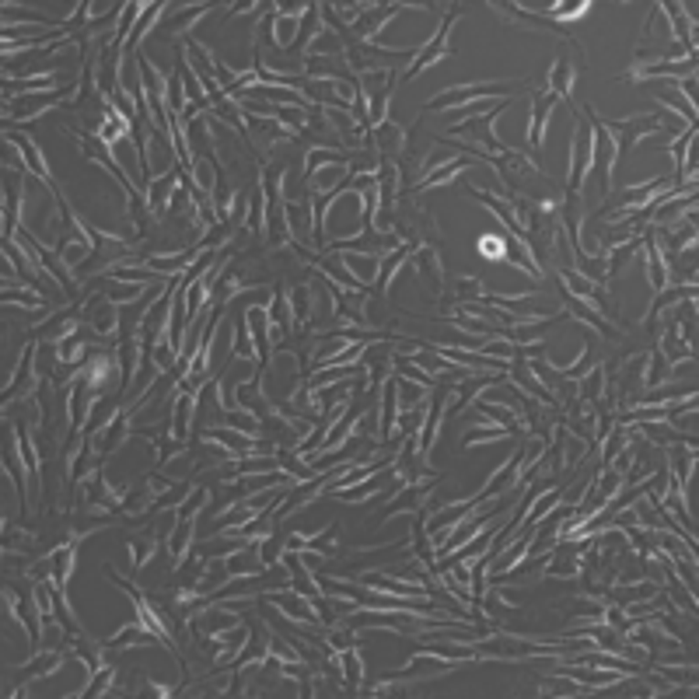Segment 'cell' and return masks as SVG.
<instances>
[{"label":"cell","mask_w":699,"mask_h":699,"mask_svg":"<svg viewBox=\"0 0 699 699\" xmlns=\"http://www.w3.org/2000/svg\"><path fill=\"white\" fill-rule=\"evenodd\" d=\"M553 109H556V99L539 88L535 95H532V112H528V147H532V158L542 151V143H545V130H549V120H553Z\"/></svg>","instance_id":"52a82bcc"},{"label":"cell","mask_w":699,"mask_h":699,"mask_svg":"<svg viewBox=\"0 0 699 699\" xmlns=\"http://www.w3.org/2000/svg\"><path fill=\"white\" fill-rule=\"evenodd\" d=\"M574 84H577V67H574V60H570L567 53H559L556 60H553V67H549V74H545V84H542V88L574 112V99H570V95H574Z\"/></svg>","instance_id":"8992f818"},{"label":"cell","mask_w":699,"mask_h":699,"mask_svg":"<svg viewBox=\"0 0 699 699\" xmlns=\"http://www.w3.org/2000/svg\"><path fill=\"white\" fill-rule=\"evenodd\" d=\"M270 21H266V36H270V46L277 49H291L294 42L301 39V28H304V18L312 11V4H298V7H280V4H270Z\"/></svg>","instance_id":"277c9868"},{"label":"cell","mask_w":699,"mask_h":699,"mask_svg":"<svg viewBox=\"0 0 699 699\" xmlns=\"http://www.w3.org/2000/svg\"><path fill=\"white\" fill-rule=\"evenodd\" d=\"M375 133V151L385 154L388 161H399V154H406V130L396 126V122H385L378 130H371Z\"/></svg>","instance_id":"30bf717a"},{"label":"cell","mask_w":699,"mask_h":699,"mask_svg":"<svg viewBox=\"0 0 699 699\" xmlns=\"http://www.w3.org/2000/svg\"><path fill=\"white\" fill-rule=\"evenodd\" d=\"M601 126L609 130V137L616 140L620 154L633 151L640 140L661 137L664 133V120L658 112H640V116H622V120H601Z\"/></svg>","instance_id":"3957f363"},{"label":"cell","mask_w":699,"mask_h":699,"mask_svg":"<svg viewBox=\"0 0 699 699\" xmlns=\"http://www.w3.org/2000/svg\"><path fill=\"white\" fill-rule=\"evenodd\" d=\"M511 84H518V80H469V84H455V88H444L440 95L427 101V112H448L455 101L469 99V95H486V91H507Z\"/></svg>","instance_id":"5b68a950"},{"label":"cell","mask_w":699,"mask_h":699,"mask_svg":"<svg viewBox=\"0 0 699 699\" xmlns=\"http://www.w3.org/2000/svg\"><path fill=\"white\" fill-rule=\"evenodd\" d=\"M116 679H120V668L105 661L99 672H95V675H91L88 682H84V689H78L74 696H109V693H112V682H116Z\"/></svg>","instance_id":"4fadbf2b"},{"label":"cell","mask_w":699,"mask_h":699,"mask_svg":"<svg viewBox=\"0 0 699 699\" xmlns=\"http://www.w3.org/2000/svg\"><path fill=\"white\" fill-rule=\"evenodd\" d=\"M158 549H161V539L154 535V532H147V535H137V539H130L126 542V553H130V570L133 574H140L151 559L158 556Z\"/></svg>","instance_id":"8fae6325"},{"label":"cell","mask_w":699,"mask_h":699,"mask_svg":"<svg viewBox=\"0 0 699 699\" xmlns=\"http://www.w3.org/2000/svg\"><path fill=\"white\" fill-rule=\"evenodd\" d=\"M39 392H42L39 346H36V343H28V346L21 350V357H18V364H15V371H11V381H7V388H4V409H7L11 402L39 399Z\"/></svg>","instance_id":"7a4b0ae2"},{"label":"cell","mask_w":699,"mask_h":699,"mask_svg":"<svg viewBox=\"0 0 699 699\" xmlns=\"http://www.w3.org/2000/svg\"><path fill=\"white\" fill-rule=\"evenodd\" d=\"M4 609H7V616L15 620V626H18L21 633L36 643V626H32V616H25V609H21V595L11 588V584H4Z\"/></svg>","instance_id":"5bb4252c"},{"label":"cell","mask_w":699,"mask_h":699,"mask_svg":"<svg viewBox=\"0 0 699 699\" xmlns=\"http://www.w3.org/2000/svg\"><path fill=\"white\" fill-rule=\"evenodd\" d=\"M476 252H480V259L486 262H507L511 256V245H507V238L500 235V231H486V235H480V241H476Z\"/></svg>","instance_id":"9a60e30c"},{"label":"cell","mask_w":699,"mask_h":699,"mask_svg":"<svg viewBox=\"0 0 699 699\" xmlns=\"http://www.w3.org/2000/svg\"><path fill=\"white\" fill-rule=\"evenodd\" d=\"M210 500H214V490H210V486H189V493L182 497V503L172 511V514H175L179 524L196 521V518H203V511L210 507Z\"/></svg>","instance_id":"9c48e42d"},{"label":"cell","mask_w":699,"mask_h":699,"mask_svg":"<svg viewBox=\"0 0 699 699\" xmlns=\"http://www.w3.org/2000/svg\"><path fill=\"white\" fill-rule=\"evenodd\" d=\"M329 661L340 668L343 685H350L354 693H360V689H364V654H360V643L346 647L343 654H333Z\"/></svg>","instance_id":"ba28073f"},{"label":"cell","mask_w":699,"mask_h":699,"mask_svg":"<svg viewBox=\"0 0 699 699\" xmlns=\"http://www.w3.org/2000/svg\"><path fill=\"white\" fill-rule=\"evenodd\" d=\"M459 18H461V7L459 4H448V15H444V21L434 28V36H430V39L417 46V53H413V60H409V67H406V74H402V78L413 80V78H419L427 67H434V63L444 60V57H455V46H451L448 39H451V28H455V21Z\"/></svg>","instance_id":"6da1fadb"},{"label":"cell","mask_w":699,"mask_h":699,"mask_svg":"<svg viewBox=\"0 0 699 699\" xmlns=\"http://www.w3.org/2000/svg\"><path fill=\"white\" fill-rule=\"evenodd\" d=\"M210 11H214L210 4H185V7H182V15H175V18H172V28H168V36H172V39H179V36H185V39H189V32H193V28H196V25H200V21L207 18Z\"/></svg>","instance_id":"7c38bea8"}]
</instances>
